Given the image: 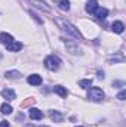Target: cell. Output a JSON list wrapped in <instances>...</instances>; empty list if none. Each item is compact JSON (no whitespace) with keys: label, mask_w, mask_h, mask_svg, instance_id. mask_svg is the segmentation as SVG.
Wrapping results in <instances>:
<instances>
[{"label":"cell","mask_w":126,"mask_h":127,"mask_svg":"<svg viewBox=\"0 0 126 127\" xmlns=\"http://www.w3.org/2000/svg\"><path fill=\"white\" fill-rule=\"evenodd\" d=\"M55 22L63 28L64 31H67L68 34H71L73 37H76V38H82V35H80L79 30H76V27H74V25H71L70 22L64 21V19H61V18H57V19H55Z\"/></svg>","instance_id":"1"},{"label":"cell","mask_w":126,"mask_h":127,"mask_svg":"<svg viewBox=\"0 0 126 127\" xmlns=\"http://www.w3.org/2000/svg\"><path fill=\"white\" fill-rule=\"evenodd\" d=\"M60 64H61V59L58 56H55V55H51V56H48L45 59V66L48 69H51V71H57L60 68Z\"/></svg>","instance_id":"2"},{"label":"cell","mask_w":126,"mask_h":127,"mask_svg":"<svg viewBox=\"0 0 126 127\" xmlns=\"http://www.w3.org/2000/svg\"><path fill=\"white\" fill-rule=\"evenodd\" d=\"M88 96H89V99L98 102V100H102V99H104V92H102L99 87H92V89L89 90Z\"/></svg>","instance_id":"3"},{"label":"cell","mask_w":126,"mask_h":127,"mask_svg":"<svg viewBox=\"0 0 126 127\" xmlns=\"http://www.w3.org/2000/svg\"><path fill=\"white\" fill-rule=\"evenodd\" d=\"M6 47H7V50H9V52H18V50H21L22 44H21V43H18V41H10V43H7V44H6Z\"/></svg>","instance_id":"4"},{"label":"cell","mask_w":126,"mask_h":127,"mask_svg":"<svg viewBox=\"0 0 126 127\" xmlns=\"http://www.w3.org/2000/svg\"><path fill=\"white\" fill-rule=\"evenodd\" d=\"M27 81H28L30 84H33V86H39V84H42V77L37 75V74H33V75H30V77L27 78Z\"/></svg>","instance_id":"5"},{"label":"cell","mask_w":126,"mask_h":127,"mask_svg":"<svg viewBox=\"0 0 126 127\" xmlns=\"http://www.w3.org/2000/svg\"><path fill=\"white\" fill-rule=\"evenodd\" d=\"M42 117H43V112L40 109H37V108H31L30 109V118L31 120H40Z\"/></svg>","instance_id":"6"},{"label":"cell","mask_w":126,"mask_h":127,"mask_svg":"<svg viewBox=\"0 0 126 127\" xmlns=\"http://www.w3.org/2000/svg\"><path fill=\"white\" fill-rule=\"evenodd\" d=\"M96 9H98V3H96L95 0H91V1L86 3V12H88V13H95Z\"/></svg>","instance_id":"7"},{"label":"cell","mask_w":126,"mask_h":127,"mask_svg":"<svg viewBox=\"0 0 126 127\" xmlns=\"http://www.w3.org/2000/svg\"><path fill=\"white\" fill-rule=\"evenodd\" d=\"M49 117H51V120L52 121H57V123H61L63 121V114H60V112H57V111H51L49 112Z\"/></svg>","instance_id":"8"},{"label":"cell","mask_w":126,"mask_h":127,"mask_svg":"<svg viewBox=\"0 0 126 127\" xmlns=\"http://www.w3.org/2000/svg\"><path fill=\"white\" fill-rule=\"evenodd\" d=\"M1 95L4 96V99H7V100H13L16 95H15V92L13 90H10V89H4L3 92H1Z\"/></svg>","instance_id":"9"},{"label":"cell","mask_w":126,"mask_h":127,"mask_svg":"<svg viewBox=\"0 0 126 127\" xmlns=\"http://www.w3.org/2000/svg\"><path fill=\"white\" fill-rule=\"evenodd\" d=\"M95 15H96L98 19H105L107 15H108V10H107L105 7H102V9H96V10H95Z\"/></svg>","instance_id":"10"},{"label":"cell","mask_w":126,"mask_h":127,"mask_svg":"<svg viewBox=\"0 0 126 127\" xmlns=\"http://www.w3.org/2000/svg\"><path fill=\"white\" fill-rule=\"evenodd\" d=\"M0 41H1L3 44H7V43L13 41V37H12L10 34H7V32H1V34H0Z\"/></svg>","instance_id":"11"},{"label":"cell","mask_w":126,"mask_h":127,"mask_svg":"<svg viewBox=\"0 0 126 127\" xmlns=\"http://www.w3.org/2000/svg\"><path fill=\"white\" fill-rule=\"evenodd\" d=\"M111 30L114 32H123V30H125V25L122 24V22H119V21H116V22H113V25H111Z\"/></svg>","instance_id":"12"},{"label":"cell","mask_w":126,"mask_h":127,"mask_svg":"<svg viewBox=\"0 0 126 127\" xmlns=\"http://www.w3.org/2000/svg\"><path fill=\"white\" fill-rule=\"evenodd\" d=\"M28 1H31L33 4H34L36 7H39V9H43V10H49V7L46 6V3H45V1H42V0H28Z\"/></svg>","instance_id":"13"},{"label":"cell","mask_w":126,"mask_h":127,"mask_svg":"<svg viewBox=\"0 0 126 127\" xmlns=\"http://www.w3.org/2000/svg\"><path fill=\"white\" fill-rule=\"evenodd\" d=\"M54 92H55L57 95L63 96V97H67V95H68V92L64 89L63 86H55V87H54Z\"/></svg>","instance_id":"14"},{"label":"cell","mask_w":126,"mask_h":127,"mask_svg":"<svg viewBox=\"0 0 126 127\" xmlns=\"http://www.w3.org/2000/svg\"><path fill=\"white\" fill-rule=\"evenodd\" d=\"M57 4H58V7L63 9V10H68V9H70V1H68V0H57Z\"/></svg>","instance_id":"15"},{"label":"cell","mask_w":126,"mask_h":127,"mask_svg":"<svg viewBox=\"0 0 126 127\" xmlns=\"http://www.w3.org/2000/svg\"><path fill=\"white\" fill-rule=\"evenodd\" d=\"M36 103V99L34 97H28V99H25L24 102H21V108H28V106H31V105H34Z\"/></svg>","instance_id":"16"},{"label":"cell","mask_w":126,"mask_h":127,"mask_svg":"<svg viewBox=\"0 0 126 127\" xmlns=\"http://www.w3.org/2000/svg\"><path fill=\"white\" fill-rule=\"evenodd\" d=\"M0 111H1V114L7 115V114H10V112H12V106H10L9 103H3V105L0 106Z\"/></svg>","instance_id":"17"},{"label":"cell","mask_w":126,"mask_h":127,"mask_svg":"<svg viewBox=\"0 0 126 127\" xmlns=\"http://www.w3.org/2000/svg\"><path fill=\"white\" fill-rule=\"evenodd\" d=\"M4 77H6V78H18V77H19V72H18V71H7Z\"/></svg>","instance_id":"18"},{"label":"cell","mask_w":126,"mask_h":127,"mask_svg":"<svg viewBox=\"0 0 126 127\" xmlns=\"http://www.w3.org/2000/svg\"><path fill=\"white\" fill-rule=\"evenodd\" d=\"M79 84H80V87H83V89H88V87H91V84H92V80H80V81H79Z\"/></svg>","instance_id":"19"},{"label":"cell","mask_w":126,"mask_h":127,"mask_svg":"<svg viewBox=\"0 0 126 127\" xmlns=\"http://www.w3.org/2000/svg\"><path fill=\"white\" fill-rule=\"evenodd\" d=\"M67 47H68V49L71 50V53H76V52H77V47H76L74 44H71V43H68V41H67Z\"/></svg>","instance_id":"20"},{"label":"cell","mask_w":126,"mask_h":127,"mask_svg":"<svg viewBox=\"0 0 126 127\" xmlns=\"http://www.w3.org/2000/svg\"><path fill=\"white\" fill-rule=\"evenodd\" d=\"M110 61H120V62H123V56H122V55H116V56H113Z\"/></svg>","instance_id":"21"},{"label":"cell","mask_w":126,"mask_h":127,"mask_svg":"<svg viewBox=\"0 0 126 127\" xmlns=\"http://www.w3.org/2000/svg\"><path fill=\"white\" fill-rule=\"evenodd\" d=\"M125 97H126V92L123 90V92H120L119 95H117V99H120V100H125Z\"/></svg>","instance_id":"22"},{"label":"cell","mask_w":126,"mask_h":127,"mask_svg":"<svg viewBox=\"0 0 126 127\" xmlns=\"http://www.w3.org/2000/svg\"><path fill=\"white\" fill-rule=\"evenodd\" d=\"M0 127H10V126H9L7 121H1V123H0Z\"/></svg>","instance_id":"23"},{"label":"cell","mask_w":126,"mask_h":127,"mask_svg":"<svg viewBox=\"0 0 126 127\" xmlns=\"http://www.w3.org/2000/svg\"><path fill=\"white\" fill-rule=\"evenodd\" d=\"M98 77H99V78H104V72L99 71V72H98Z\"/></svg>","instance_id":"24"},{"label":"cell","mask_w":126,"mask_h":127,"mask_svg":"<svg viewBox=\"0 0 126 127\" xmlns=\"http://www.w3.org/2000/svg\"><path fill=\"white\" fill-rule=\"evenodd\" d=\"M18 120H24V115L22 114H18Z\"/></svg>","instance_id":"25"},{"label":"cell","mask_w":126,"mask_h":127,"mask_svg":"<svg viewBox=\"0 0 126 127\" xmlns=\"http://www.w3.org/2000/svg\"><path fill=\"white\" fill-rule=\"evenodd\" d=\"M79 127H82V126H79Z\"/></svg>","instance_id":"26"}]
</instances>
